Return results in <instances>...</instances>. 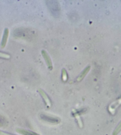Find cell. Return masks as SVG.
Listing matches in <instances>:
<instances>
[{
    "instance_id": "2",
    "label": "cell",
    "mask_w": 121,
    "mask_h": 135,
    "mask_svg": "<svg viewBox=\"0 0 121 135\" xmlns=\"http://www.w3.org/2000/svg\"><path fill=\"white\" fill-rule=\"evenodd\" d=\"M38 91L40 94V95L42 96V97L43 98V100H44L46 105H47V107L48 108L51 107V105H52L51 104V101H50V98H49V97H48L46 94L45 91H43V90H42V89H39Z\"/></svg>"
},
{
    "instance_id": "11",
    "label": "cell",
    "mask_w": 121,
    "mask_h": 135,
    "mask_svg": "<svg viewBox=\"0 0 121 135\" xmlns=\"http://www.w3.org/2000/svg\"><path fill=\"white\" fill-rule=\"evenodd\" d=\"M10 55L7 54H4V53L0 52V58H3V59H8L10 58Z\"/></svg>"
},
{
    "instance_id": "4",
    "label": "cell",
    "mask_w": 121,
    "mask_h": 135,
    "mask_svg": "<svg viewBox=\"0 0 121 135\" xmlns=\"http://www.w3.org/2000/svg\"><path fill=\"white\" fill-rule=\"evenodd\" d=\"M8 36H9V30L8 28H6V29L4 30L3 36H2V38L1 41V48H2V49L4 48L5 46H6L7 40H8Z\"/></svg>"
},
{
    "instance_id": "5",
    "label": "cell",
    "mask_w": 121,
    "mask_h": 135,
    "mask_svg": "<svg viewBox=\"0 0 121 135\" xmlns=\"http://www.w3.org/2000/svg\"><path fill=\"white\" fill-rule=\"evenodd\" d=\"M41 117L42 119L46 120V121L49 122L50 123H58L60 122V120L57 117H50L48 116V115H45L42 114L41 115Z\"/></svg>"
},
{
    "instance_id": "13",
    "label": "cell",
    "mask_w": 121,
    "mask_h": 135,
    "mask_svg": "<svg viewBox=\"0 0 121 135\" xmlns=\"http://www.w3.org/2000/svg\"><path fill=\"white\" fill-rule=\"evenodd\" d=\"M2 123H1V121H0V126H2Z\"/></svg>"
},
{
    "instance_id": "7",
    "label": "cell",
    "mask_w": 121,
    "mask_h": 135,
    "mask_svg": "<svg viewBox=\"0 0 121 135\" xmlns=\"http://www.w3.org/2000/svg\"><path fill=\"white\" fill-rule=\"evenodd\" d=\"M90 68H91L90 66H88L87 67H86V68L83 70V71L80 74V75L78 76V78H77V81L78 82H80V81L83 80V78L86 76V75L88 74V72H89V71H90Z\"/></svg>"
},
{
    "instance_id": "12",
    "label": "cell",
    "mask_w": 121,
    "mask_h": 135,
    "mask_svg": "<svg viewBox=\"0 0 121 135\" xmlns=\"http://www.w3.org/2000/svg\"><path fill=\"white\" fill-rule=\"evenodd\" d=\"M0 135H13V134L7 133H6V132H4L1 131H0Z\"/></svg>"
},
{
    "instance_id": "8",
    "label": "cell",
    "mask_w": 121,
    "mask_h": 135,
    "mask_svg": "<svg viewBox=\"0 0 121 135\" xmlns=\"http://www.w3.org/2000/svg\"><path fill=\"white\" fill-rule=\"evenodd\" d=\"M74 116H75V117H76V120H77V122H78L79 127H80V128H82V127H83V122H82L81 119L80 117V115L78 113H76L74 114Z\"/></svg>"
},
{
    "instance_id": "3",
    "label": "cell",
    "mask_w": 121,
    "mask_h": 135,
    "mask_svg": "<svg viewBox=\"0 0 121 135\" xmlns=\"http://www.w3.org/2000/svg\"><path fill=\"white\" fill-rule=\"evenodd\" d=\"M121 104V98L119 99L117 101H115L114 103L111 104L109 107V111L112 114H114L116 108H117L118 106Z\"/></svg>"
},
{
    "instance_id": "6",
    "label": "cell",
    "mask_w": 121,
    "mask_h": 135,
    "mask_svg": "<svg viewBox=\"0 0 121 135\" xmlns=\"http://www.w3.org/2000/svg\"><path fill=\"white\" fill-rule=\"evenodd\" d=\"M16 132H17L18 133L22 134V135H40L36 133H35V132H30L27 131V130L25 129H20V128H18L16 129Z\"/></svg>"
},
{
    "instance_id": "10",
    "label": "cell",
    "mask_w": 121,
    "mask_h": 135,
    "mask_svg": "<svg viewBox=\"0 0 121 135\" xmlns=\"http://www.w3.org/2000/svg\"><path fill=\"white\" fill-rule=\"evenodd\" d=\"M121 131V121L120 122V123L117 126V127H116V129H115L114 132H113V135H117L119 132Z\"/></svg>"
},
{
    "instance_id": "1",
    "label": "cell",
    "mask_w": 121,
    "mask_h": 135,
    "mask_svg": "<svg viewBox=\"0 0 121 135\" xmlns=\"http://www.w3.org/2000/svg\"><path fill=\"white\" fill-rule=\"evenodd\" d=\"M41 53H42V55L43 57V58H44L46 63V64H47L48 68H49V70H52L53 68V66H52L51 59H50V56L48 55V53L46 52L45 50H42Z\"/></svg>"
},
{
    "instance_id": "9",
    "label": "cell",
    "mask_w": 121,
    "mask_h": 135,
    "mask_svg": "<svg viewBox=\"0 0 121 135\" xmlns=\"http://www.w3.org/2000/svg\"><path fill=\"white\" fill-rule=\"evenodd\" d=\"M62 79L64 82H65L68 80L67 72L65 69H63L62 71Z\"/></svg>"
}]
</instances>
